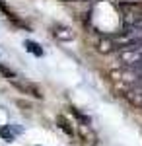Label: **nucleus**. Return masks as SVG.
I'll use <instances>...</instances> for the list:
<instances>
[{"mask_svg": "<svg viewBox=\"0 0 142 146\" xmlns=\"http://www.w3.org/2000/svg\"><path fill=\"white\" fill-rule=\"evenodd\" d=\"M109 37L113 41V45H115V51L140 45L142 43V25H125L121 31L111 33Z\"/></svg>", "mask_w": 142, "mask_h": 146, "instance_id": "f257e3e1", "label": "nucleus"}, {"mask_svg": "<svg viewBox=\"0 0 142 146\" xmlns=\"http://www.w3.org/2000/svg\"><path fill=\"white\" fill-rule=\"evenodd\" d=\"M123 25H138L142 22V2H119Z\"/></svg>", "mask_w": 142, "mask_h": 146, "instance_id": "f03ea898", "label": "nucleus"}, {"mask_svg": "<svg viewBox=\"0 0 142 146\" xmlns=\"http://www.w3.org/2000/svg\"><path fill=\"white\" fill-rule=\"evenodd\" d=\"M115 62L123 68H129V66H138L142 64V43L140 45H134V47H127V49H121L117 53V58Z\"/></svg>", "mask_w": 142, "mask_h": 146, "instance_id": "7ed1b4c3", "label": "nucleus"}, {"mask_svg": "<svg viewBox=\"0 0 142 146\" xmlns=\"http://www.w3.org/2000/svg\"><path fill=\"white\" fill-rule=\"evenodd\" d=\"M51 31H53V35H55L58 41H72V39L76 37L74 31H72L68 25H62V23H55Z\"/></svg>", "mask_w": 142, "mask_h": 146, "instance_id": "20e7f679", "label": "nucleus"}, {"mask_svg": "<svg viewBox=\"0 0 142 146\" xmlns=\"http://www.w3.org/2000/svg\"><path fill=\"white\" fill-rule=\"evenodd\" d=\"M125 100L129 101L131 105H134V107H142V86H132V88H129V90L125 92Z\"/></svg>", "mask_w": 142, "mask_h": 146, "instance_id": "39448f33", "label": "nucleus"}, {"mask_svg": "<svg viewBox=\"0 0 142 146\" xmlns=\"http://www.w3.org/2000/svg\"><path fill=\"white\" fill-rule=\"evenodd\" d=\"M96 51H98L99 55H111V53H115V45H113L109 35H103V37H99L98 41H96Z\"/></svg>", "mask_w": 142, "mask_h": 146, "instance_id": "423d86ee", "label": "nucleus"}, {"mask_svg": "<svg viewBox=\"0 0 142 146\" xmlns=\"http://www.w3.org/2000/svg\"><path fill=\"white\" fill-rule=\"evenodd\" d=\"M12 84H14L16 88H20L22 92H25V94H31L33 98H37V100H41V98H43V96H41V92L37 90L33 84H22V82H18V80H14Z\"/></svg>", "mask_w": 142, "mask_h": 146, "instance_id": "0eeeda50", "label": "nucleus"}, {"mask_svg": "<svg viewBox=\"0 0 142 146\" xmlns=\"http://www.w3.org/2000/svg\"><path fill=\"white\" fill-rule=\"evenodd\" d=\"M23 47H25V51L27 53H31V55L35 56H43V49H41V45L39 43H35V41H23Z\"/></svg>", "mask_w": 142, "mask_h": 146, "instance_id": "6e6552de", "label": "nucleus"}, {"mask_svg": "<svg viewBox=\"0 0 142 146\" xmlns=\"http://www.w3.org/2000/svg\"><path fill=\"white\" fill-rule=\"evenodd\" d=\"M56 125H58V127H60V129H62L68 136H74V129H72V127H70V123L66 121V117L58 115V117H56Z\"/></svg>", "mask_w": 142, "mask_h": 146, "instance_id": "1a4fd4ad", "label": "nucleus"}, {"mask_svg": "<svg viewBox=\"0 0 142 146\" xmlns=\"http://www.w3.org/2000/svg\"><path fill=\"white\" fill-rule=\"evenodd\" d=\"M0 136L6 140V142H12L14 140V125H6V127H0Z\"/></svg>", "mask_w": 142, "mask_h": 146, "instance_id": "9d476101", "label": "nucleus"}, {"mask_svg": "<svg viewBox=\"0 0 142 146\" xmlns=\"http://www.w3.org/2000/svg\"><path fill=\"white\" fill-rule=\"evenodd\" d=\"M0 6H2V10H4V14L8 16V20H10V22H14L16 25H20V27H25V23H23L22 20H20V18H18V16L14 14V12L8 10V6H6V4H0Z\"/></svg>", "mask_w": 142, "mask_h": 146, "instance_id": "9b49d317", "label": "nucleus"}, {"mask_svg": "<svg viewBox=\"0 0 142 146\" xmlns=\"http://www.w3.org/2000/svg\"><path fill=\"white\" fill-rule=\"evenodd\" d=\"M0 74H2V78L10 80V82H14V80H16V72H14L12 68H8L6 64H0Z\"/></svg>", "mask_w": 142, "mask_h": 146, "instance_id": "f8f14e48", "label": "nucleus"}, {"mask_svg": "<svg viewBox=\"0 0 142 146\" xmlns=\"http://www.w3.org/2000/svg\"><path fill=\"white\" fill-rule=\"evenodd\" d=\"M72 113H74V117H78V119H80V121H82V123H90V119H88V117H84V115H82V113H80V111H78V109H76V107H74V109H72Z\"/></svg>", "mask_w": 142, "mask_h": 146, "instance_id": "ddd939ff", "label": "nucleus"}, {"mask_svg": "<svg viewBox=\"0 0 142 146\" xmlns=\"http://www.w3.org/2000/svg\"><path fill=\"white\" fill-rule=\"evenodd\" d=\"M64 2H90V0H64Z\"/></svg>", "mask_w": 142, "mask_h": 146, "instance_id": "4468645a", "label": "nucleus"}]
</instances>
